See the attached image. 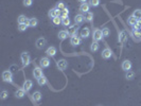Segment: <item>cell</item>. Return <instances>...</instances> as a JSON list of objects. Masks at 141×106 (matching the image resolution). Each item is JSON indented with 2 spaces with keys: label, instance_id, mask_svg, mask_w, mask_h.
Returning a JSON list of instances; mask_svg holds the SVG:
<instances>
[{
  "label": "cell",
  "instance_id": "6da1fadb",
  "mask_svg": "<svg viewBox=\"0 0 141 106\" xmlns=\"http://www.w3.org/2000/svg\"><path fill=\"white\" fill-rule=\"evenodd\" d=\"M2 80L4 82L7 83H12L13 82V74L12 72L10 71V70H6V71H3L2 73Z\"/></svg>",
  "mask_w": 141,
  "mask_h": 106
},
{
  "label": "cell",
  "instance_id": "7a4b0ae2",
  "mask_svg": "<svg viewBox=\"0 0 141 106\" xmlns=\"http://www.w3.org/2000/svg\"><path fill=\"white\" fill-rule=\"evenodd\" d=\"M104 36H103V33H102V30L100 29H95L93 31V34H92V38L94 42H99V40H101Z\"/></svg>",
  "mask_w": 141,
  "mask_h": 106
},
{
  "label": "cell",
  "instance_id": "3957f363",
  "mask_svg": "<svg viewBox=\"0 0 141 106\" xmlns=\"http://www.w3.org/2000/svg\"><path fill=\"white\" fill-rule=\"evenodd\" d=\"M20 58H21V62L23 64V66H28L31 62V58H30V55L27 52H22L21 55H20Z\"/></svg>",
  "mask_w": 141,
  "mask_h": 106
},
{
  "label": "cell",
  "instance_id": "277c9868",
  "mask_svg": "<svg viewBox=\"0 0 141 106\" xmlns=\"http://www.w3.org/2000/svg\"><path fill=\"white\" fill-rule=\"evenodd\" d=\"M35 45H36L37 49H43L47 45V40L45 39L44 37H39V38L36 39V43H35Z\"/></svg>",
  "mask_w": 141,
  "mask_h": 106
},
{
  "label": "cell",
  "instance_id": "5b68a950",
  "mask_svg": "<svg viewBox=\"0 0 141 106\" xmlns=\"http://www.w3.org/2000/svg\"><path fill=\"white\" fill-rule=\"evenodd\" d=\"M56 66L59 70H65L68 67V62L66 59H59L56 62Z\"/></svg>",
  "mask_w": 141,
  "mask_h": 106
},
{
  "label": "cell",
  "instance_id": "8992f818",
  "mask_svg": "<svg viewBox=\"0 0 141 106\" xmlns=\"http://www.w3.org/2000/svg\"><path fill=\"white\" fill-rule=\"evenodd\" d=\"M60 17V10L54 8V9H51L49 11V17H52V18H55V17Z\"/></svg>",
  "mask_w": 141,
  "mask_h": 106
},
{
  "label": "cell",
  "instance_id": "52a82bcc",
  "mask_svg": "<svg viewBox=\"0 0 141 106\" xmlns=\"http://www.w3.org/2000/svg\"><path fill=\"white\" fill-rule=\"evenodd\" d=\"M112 55H113V51L110 50L109 48H105L103 51H102V57L104 59H108L112 57Z\"/></svg>",
  "mask_w": 141,
  "mask_h": 106
},
{
  "label": "cell",
  "instance_id": "ba28073f",
  "mask_svg": "<svg viewBox=\"0 0 141 106\" xmlns=\"http://www.w3.org/2000/svg\"><path fill=\"white\" fill-rule=\"evenodd\" d=\"M78 30H79V27L78 24H74V26H70L67 30V32L69 35H71V36H74V35H77L78 33Z\"/></svg>",
  "mask_w": 141,
  "mask_h": 106
},
{
  "label": "cell",
  "instance_id": "9c48e42d",
  "mask_svg": "<svg viewBox=\"0 0 141 106\" xmlns=\"http://www.w3.org/2000/svg\"><path fill=\"white\" fill-rule=\"evenodd\" d=\"M33 75H34V78L35 79H39V78H42L44 73H43V69L42 68H39V67H36V68H34L33 70Z\"/></svg>",
  "mask_w": 141,
  "mask_h": 106
},
{
  "label": "cell",
  "instance_id": "30bf717a",
  "mask_svg": "<svg viewBox=\"0 0 141 106\" xmlns=\"http://www.w3.org/2000/svg\"><path fill=\"white\" fill-rule=\"evenodd\" d=\"M122 69L124 70V71H129L130 69H132V63H130V60H128V59H126V60H124V62L122 63Z\"/></svg>",
  "mask_w": 141,
  "mask_h": 106
},
{
  "label": "cell",
  "instance_id": "8fae6325",
  "mask_svg": "<svg viewBox=\"0 0 141 106\" xmlns=\"http://www.w3.org/2000/svg\"><path fill=\"white\" fill-rule=\"evenodd\" d=\"M70 44H71L73 47L79 46V45L81 44V39H80V37H78L77 35H74V36H71V38H70Z\"/></svg>",
  "mask_w": 141,
  "mask_h": 106
},
{
  "label": "cell",
  "instance_id": "7c38bea8",
  "mask_svg": "<svg viewBox=\"0 0 141 106\" xmlns=\"http://www.w3.org/2000/svg\"><path fill=\"white\" fill-rule=\"evenodd\" d=\"M32 85H33L32 81L27 80L26 82L23 83V86H22V88H23V90H24V91H26V92H28V91H30V90H31V88H32Z\"/></svg>",
  "mask_w": 141,
  "mask_h": 106
},
{
  "label": "cell",
  "instance_id": "4fadbf2b",
  "mask_svg": "<svg viewBox=\"0 0 141 106\" xmlns=\"http://www.w3.org/2000/svg\"><path fill=\"white\" fill-rule=\"evenodd\" d=\"M17 22H18V24H21V23H26V24H28L29 26V22H30V19L29 18H27L24 15H20V16L17 18Z\"/></svg>",
  "mask_w": 141,
  "mask_h": 106
},
{
  "label": "cell",
  "instance_id": "5bb4252c",
  "mask_svg": "<svg viewBox=\"0 0 141 106\" xmlns=\"http://www.w3.org/2000/svg\"><path fill=\"white\" fill-rule=\"evenodd\" d=\"M40 66L43 68H48L50 66V59L48 57H43L40 59Z\"/></svg>",
  "mask_w": 141,
  "mask_h": 106
},
{
  "label": "cell",
  "instance_id": "9a60e30c",
  "mask_svg": "<svg viewBox=\"0 0 141 106\" xmlns=\"http://www.w3.org/2000/svg\"><path fill=\"white\" fill-rule=\"evenodd\" d=\"M74 21L77 24H81V23H83L85 21V16H83L82 14H78L77 16L74 17Z\"/></svg>",
  "mask_w": 141,
  "mask_h": 106
},
{
  "label": "cell",
  "instance_id": "2e32d148",
  "mask_svg": "<svg viewBox=\"0 0 141 106\" xmlns=\"http://www.w3.org/2000/svg\"><path fill=\"white\" fill-rule=\"evenodd\" d=\"M46 53H47L48 56L53 57V56H55V54H56V48H55V47H49L47 49Z\"/></svg>",
  "mask_w": 141,
  "mask_h": 106
},
{
  "label": "cell",
  "instance_id": "e0dca14e",
  "mask_svg": "<svg viewBox=\"0 0 141 106\" xmlns=\"http://www.w3.org/2000/svg\"><path fill=\"white\" fill-rule=\"evenodd\" d=\"M89 8H90V6H89V3H82L81 4V7H80V11L82 12V13H87V12H89Z\"/></svg>",
  "mask_w": 141,
  "mask_h": 106
},
{
  "label": "cell",
  "instance_id": "ac0fdd59",
  "mask_svg": "<svg viewBox=\"0 0 141 106\" xmlns=\"http://www.w3.org/2000/svg\"><path fill=\"white\" fill-rule=\"evenodd\" d=\"M89 34H90V30L89 28H86L85 27L82 31H81V36H82L83 38H87L89 36Z\"/></svg>",
  "mask_w": 141,
  "mask_h": 106
},
{
  "label": "cell",
  "instance_id": "d6986e66",
  "mask_svg": "<svg viewBox=\"0 0 141 106\" xmlns=\"http://www.w3.org/2000/svg\"><path fill=\"white\" fill-rule=\"evenodd\" d=\"M24 90H23V88H20V89H17L16 90V92H15V97H16L17 99H21V98H23L24 97Z\"/></svg>",
  "mask_w": 141,
  "mask_h": 106
},
{
  "label": "cell",
  "instance_id": "ffe728a7",
  "mask_svg": "<svg viewBox=\"0 0 141 106\" xmlns=\"http://www.w3.org/2000/svg\"><path fill=\"white\" fill-rule=\"evenodd\" d=\"M68 36H69V34H68L67 31H65V30L58 32V38H59V39H62V40H63V39H66Z\"/></svg>",
  "mask_w": 141,
  "mask_h": 106
},
{
  "label": "cell",
  "instance_id": "44dd1931",
  "mask_svg": "<svg viewBox=\"0 0 141 106\" xmlns=\"http://www.w3.org/2000/svg\"><path fill=\"white\" fill-rule=\"evenodd\" d=\"M42 93H40V91H35L33 93V100L35 101V102H39L40 100H42Z\"/></svg>",
  "mask_w": 141,
  "mask_h": 106
},
{
  "label": "cell",
  "instance_id": "7402d4cb",
  "mask_svg": "<svg viewBox=\"0 0 141 106\" xmlns=\"http://www.w3.org/2000/svg\"><path fill=\"white\" fill-rule=\"evenodd\" d=\"M92 19H93V14H92L91 12L85 13V20H86V21L91 22V21H92Z\"/></svg>",
  "mask_w": 141,
  "mask_h": 106
},
{
  "label": "cell",
  "instance_id": "603a6c76",
  "mask_svg": "<svg viewBox=\"0 0 141 106\" xmlns=\"http://www.w3.org/2000/svg\"><path fill=\"white\" fill-rule=\"evenodd\" d=\"M127 22H128V24H130V26H133V27H135L136 24H137V22H138V20L136 19L134 16H130L129 18H128V20H127Z\"/></svg>",
  "mask_w": 141,
  "mask_h": 106
},
{
  "label": "cell",
  "instance_id": "cb8c5ba5",
  "mask_svg": "<svg viewBox=\"0 0 141 106\" xmlns=\"http://www.w3.org/2000/svg\"><path fill=\"white\" fill-rule=\"evenodd\" d=\"M37 83H38V85H39V86H44V85H46V84H47V79H46V78H45L44 75H43L42 78L37 79Z\"/></svg>",
  "mask_w": 141,
  "mask_h": 106
},
{
  "label": "cell",
  "instance_id": "d4e9b609",
  "mask_svg": "<svg viewBox=\"0 0 141 106\" xmlns=\"http://www.w3.org/2000/svg\"><path fill=\"white\" fill-rule=\"evenodd\" d=\"M37 23H38V21H37V19L36 18H30V22H29V27H32V28H35L37 26Z\"/></svg>",
  "mask_w": 141,
  "mask_h": 106
},
{
  "label": "cell",
  "instance_id": "484cf974",
  "mask_svg": "<svg viewBox=\"0 0 141 106\" xmlns=\"http://www.w3.org/2000/svg\"><path fill=\"white\" fill-rule=\"evenodd\" d=\"M90 50H91L92 52H95L99 50V43L98 42H93L91 44V46H90Z\"/></svg>",
  "mask_w": 141,
  "mask_h": 106
},
{
  "label": "cell",
  "instance_id": "4316f807",
  "mask_svg": "<svg viewBox=\"0 0 141 106\" xmlns=\"http://www.w3.org/2000/svg\"><path fill=\"white\" fill-rule=\"evenodd\" d=\"M133 16H134L136 19H137V20H140V19H141V10H135Z\"/></svg>",
  "mask_w": 141,
  "mask_h": 106
},
{
  "label": "cell",
  "instance_id": "83f0119b",
  "mask_svg": "<svg viewBox=\"0 0 141 106\" xmlns=\"http://www.w3.org/2000/svg\"><path fill=\"white\" fill-rule=\"evenodd\" d=\"M68 13H69V11H68L67 8H65L64 10H62V11H60V18H67L68 17Z\"/></svg>",
  "mask_w": 141,
  "mask_h": 106
},
{
  "label": "cell",
  "instance_id": "f1b7e54d",
  "mask_svg": "<svg viewBox=\"0 0 141 106\" xmlns=\"http://www.w3.org/2000/svg\"><path fill=\"white\" fill-rule=\"evenodd\" d=\"M99 4H100V0H89V6L90 7L95 8V7H98Z\"/></svg>",
  "mask_w": 141,
  "mask_h": 106
},
{
  "label": "cell",
  "instance_id": "f546056e",
  "mask_svg": "<svg viewBox=\"0 0 141 106\" xmlns=\"http://www.w3.org/2000/svg\"><path fill=\"white\" fill-rule=\"evenodd\" d=\"M125 78H126L127 80H133V79L135 78V73H134L133 71H130V70H129V71H127V72H126V74H125Z\"/></svg>",
  "mask_w": 141,
  "mask_h": 106
},
{
  "label": "cell",
  "instance_id": "4dcf8cb0",
  "mask_svg": "<svg viewBox=\"0 0 141 106\" xmlns=\"http://www.w3.org/2000/svg\"><path fill=\"white\" fill-rule=\"evenodd\" d=\"M62 24L65 27H68L70 26V19L67 17V18H62Z\"/></svg>",
  "mask_w": 141,
  "mask_h": 106
},
{
  "label": "cell",
  "instance_id": "1f68e13d",
  "mask_svg": "<svg viewBox=\"0 0 141 106\" xmlns=\"http://www.w3.org/2000/svg\"><path fill=\"white\" fill-rule=\"evenodd\" d=\"M8 97H9V92L7 91V90H2L1 93H0V98H1V100H6Z\"/></svg>",
  "mask_w": 141,
  "mask_h": 106
},
{
  "label": "cell",
  "instance_id": "d6a6232c",
  "mask_svg": "<svg viewBox=\"0 0 141 106\" xmlns=\"http://www.w3.org/2000/svg\"><path fill=\"white\" fill-rule=\"evenodd\" d=\"M28 24H26V23H21V24H18V30L19 31H26V30L28 29Z\"/></svg>",
  "mask_w": 141,
  "mask_h": 106
},
{
  "label": "cell",
  "instance_id": "836d02e7",
  "mask_svg": "<svg viewBox=\"0 0 141 106\" xmlns=\"http://www.w3.org/2000/svg\"><path fill=\"white\" fill-rule=\"evenodd\" d=\"M65 8V3L63 2V1H59V2H57V4H56V9H58V10H60V11H62V10H64Z\"/></svg>",
  "mask_w": 141,
  "mask_h": 106
},
{
  "label": "cell",
  "instance_id": "e575fe53",
  "mask_svg": "<svg viewBox=\"0 0 141 106\" xmlns=\"http://www.w3.org/2000/svg\"><path fill=\"white\" fill-rule=\"evenodd\" d=\"M102 33H103V36H104V37H107L108 35L110 34V31H109L108 28H104V29L102 30Z\"/></svg>",
  "mask_w": 141,
  "mask_h": 106
},
{
  "label": "cell",
  "instance_id": "d590c367",
  "mask_svg": "<svg viewBox=\"0 0 141 106\" xmlns=\"http://www.w3.org/2000/svg\"><path fill=\"white\" fill-rule=\"evenodd\" d=\"M52 21H53L54 24H59V23H62V18H60L59 16L58 17H55V18L52 19Z\"/></svg>",
  "mask_w": 141,
  "mask_h": 106
},
{
  "label": "cell",
  "instance_id": "8d00e7d4",
  "mask_svg": "<svg viewBox=\"0 0 141 106\" xmlns=\"http://www.w3.org/2000/svg\"><path fill=\"white\" fill-rule=\"evenodd\" d=\"M33 3V0H23V6L24 7H31Z\"/></svg>",
  "mask_w": 141,
  "mask_h": 106
},
{
  "label": "cell",
  "instance_id": "74e56055",
  "mask_svg": "<svg viewBox=\"0 0 141 106\" xmlns=\"http://www.w3.org/2000/svg\"><path fill=\"white\" fill-rule=\"evenodd\" d=\"M79 2H81V3H86L87 0H79Z\"/></svg>",
  "mask_w": 141,
  "mask_h": 106
}]
</instances>
